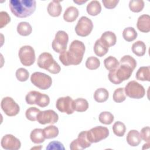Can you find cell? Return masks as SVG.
<instances>
[{
    "label": "cell",
    "instance_id": "obj_1",
    "mask_svg": "<svg viewBox=\"0 0 150 150\" xmlns=\"http://www.w3.org/2000/svg\"><path fill=\"white\" fill-rule=\"evenodd\" d=\"M117 68L109 71V80L114 84H119L128 80L137 66L135 59L129 55H125L120 60Z\"/></svg>",
    "mask_w": 150,
    "mask_h": 150
},
{
    "label": "cell",
    "instance_id": "obj_2",
    "mask_svg": "<svg viewBox=\"0 0 150 150\" xmlns=\"http://www.w3.org/2000/svg\"><path fill=\"white\" fill-rule=\"evenodd\" d=\"M85 50L84 44L79 40H74L70 43L69 50L60 53L59 60L66 66L78 65L83 60Z\"/></svg>",
    "mask_w": 150,
    "mask_h": 150
},
{
    "label": "cell",
    "instance_id": "obj_3",
    "mask_svg": "<svg viewBox=\"0 0 150 150\" xmlns=\"http://www.w3.org/2000/svg\"><path fill=\"white\" fill-rule=\"evenodd\" d=\"M36 4L35 0H11L9 6L15 16L23 18L30 16L35 12Z\"/></svg>",
    "mask_w": 150,
    "mask_h": 150
},
{
    "label": "cell",
    "instance_id": "obj_4",
    "mask_svg": "<svg viewBox=\"0 0 150 150\" xmlns=\"http://www.w3.org/2000/svg\"><path fill=\"white\" fill-rule=\"evenodd\" d=\"M37 64L40 68L45 69L52 74H57L61 70L59 64L55 61L52 55L48 52H43L39 55Z\"/></svg>",
    "mask_w": 150,
    "mask_h": 150
},
{
    "label": "cell",
    "instance_id": "obj_5",
    "mask_svg": "<svg viewBox=\"0 0 150 150\" xmlns=\"http://www.w3.org/2000/svg\"><path fill=\"white\" fill-rule=\"evenodd\" d=\"M25 100L28 104H36L40 107H45L50 103V98L48 95L35 90L29 91L26 95Z\"/></svg>",
    "mask_w": 150,
    "mask_h": 150
},
{
    "label": "cell",
    "instance_id": "obj_6",
    "mask_svg": "<svg viewBox=\"0 0 150 150\" xmlns=\"http://www.w3.org/2000/svg\"><path fill=\"white\" fill-rule=\"evenodd\" d=\"M31 83L41 90L49 88L52 84V79L49 75L42 72H35L30 77Z\"/></svg>",
    "mask_w": 150,
    "mask_h": 150
},
{
    "label": "cell",
    "instance_id": "obj_7",
    "mask_svg": "<svg viewBox=\"0 0 150 150\" xmlns=\"http://www.w3.org/2000/svg\"><path fill=\"white\" fill-rule=\"evenodd\" d=\"M124 91L128 97L135 99L142 98L145 94L144 87L135 80L127 83L124 88Z\"/></svg>",
    "mask_w": 150,
    "mask_h": 150
},
{
    "label": "cell",
    "instance_id": "obj_8",
    "mask_svg": "<svg viewBox=\"0 0 150 150\" xmlns=\"http://www.w3.org/2000/svg\"><path fill=\"white\" fill-rule=\"evenodd\" d=\"M18 56L21 63L25 66H30L35 61V50L29 45L22 46L19 50Z\"/></svg>",
    "mask_w": 150,
    "mask_h": 150
},
{
    "label": "cell",
    "instance_id": "obj_9",
    "mask_svg": "<svg viewBox=\"0 0 150 150\" xmlns=\"http://www.w3.org/2000/svg\"><path fill=\"white\" fill-rule=\"evenodd\" d=\"M68 42V34L64 30H59L55 35L54 39L52 43V47L56 52L61 53L66 50Z\"/></svg>",
    "mask_w": 150,
    "mask_h": 150
},
{
    "label": "cell",
    "instance_id": "obj_10",
    "mask_svg": "<svg viewBox=\"0 0 150 150\" xmlns=\"http://www.w3.org/2000/svg\"><path fill=\"white\" fill-rule=\"evenodd\" d=\"M109 135V130L105 127L97 126L87 131V136L89 141L96 143L105 139Z\"/></svg>",
    "mask_w": 150,
    "mask_h": 150
},
{
    "label": "cell",
    "instance_id": "obj_11",
    "mask_svg": "<svg viewBox=\"0 0 150 150\" xmlns=\"http://www.w3.org/2000/svg\"><path fill=\"white\" fill-rule=\"evenodd\" d=\"M93 28L92 21L87 16H81L77 22L75 27V32L78 36H87L90 34Z\"/></svg>",
    "mask_w": 150,
    "mask_h": 150
},
{
    "label": "cell",
    "instance_id": "obj_12",
    "mask_svg": "<svg viewBox=\"0 0 150 150\" xmlns=\"http://www.w3.org/2000/svg\"><path fill=\"white\" fill-rule=\"evenodd\" d=\"M1 107L5 114L9 117L16 115L20 111L19 105L10 97H5L2 98Z\"/></svg>",
    "mask_w": 150,
    "mask_h": 150
},
{
    "label": "cell",
    "instance_id": "obj_13",
    "mask_svg": "<svg viewBox=\"0 0 150 150\" xmlns=\"http://www.w3.org/2000/svg\"><path fill=\"white\" fill-rule=\"evenodd\" d=\"M58 120V114L52 110L40 111L37 117L38 122L42 125L46 124H54L57 122Z\"/></svg>",
    "mask_w": 150,
    "mask_h": 150
},
{
    "label": "cell",
    "instance_id": "obj_14",
    "mask_svg": "<svg viewBox=\"0 0 150 150\" xmlns=\"http://www.w3.org/2000/svg\"><path fill=\"white\" fill-rule=\"evenodd\" d=\"M73 103V100L70 97H62L57 100L56 107L61 112H64L67 114H71L74 111Z\"/></svg>",
    "mask_w": 150,
    "mask_h": 150
},
{
    "label": "cell",
    "instance_id": "obj_15",
    "mask_svg": "<svg viewBox=\"0 0 150 150\" xmlns=\"http://www.w3.org/2000/svg\"><path fill=\"white\" fill-rule=\"evenodd\" d=\"M91 143L89 141L87 136V131L80 132L77 139H74L70 144L71 150H81L90 146Z\"/></svg>",
    "mask_w": 150,
    "mask_h": 150
},
{
    "label": "cell",
    "instance_id": "obj_16",
    "mask_svg": "<svg viewBox=\"0 0 150 150\" xmlns=\"http://www.w3.org/2000/svg\"><path fill=\"white\" fill-rule=\"evenodd\" d=\"M1 145L2 148L6 150H18L21 146L19 139L12 134H6L1 139Z\"/></svg>",
    "mask_w": 150,
    "mask_h": 150
},
{
    "label": "cell",
    "instance_id": "obj_17",
    "mask_svg": "<svg viewBox=\"0 0 150 150\" xmlns=\"http://www.w3.org/2000/svg\"><path fill=\"white\" fill-rule=\"evenodd\" d=\"M137 27L138 29L143 33H148L150 31V16L149 15L144 14L139 16L137 20Z\"/></svg>",
    "mask_w": 150,
    "mask_h": 150
},
{
    "label": "cell",
    "instance_id": "obj_18",
    "mask_svg": "<svg viewBox=\"0 0 150 150\" xmlns=\"http://www.w3.org/2000/svg\"><path fill=\"white\" fill-rule=\"evenodd\" d=\"M62 10L60 1H52L47 6V11L50 16L52 17L59 16Z\"/></svg>",
    "mask_w": 150,
    "mask_h": 150
},
{
    "label": "cell",
    "instance_id": "obj_19",
    "mask_svg": "<svg viewBox=\"0 0 150 150\" xmlns=\"http://www.w3.org/2000/svg\"><path fill=\"white\" fill-rule=\"evenodd\" d=\"M109 47L101 39H97L94 45V52L98 57L104 56L108 51Z\"/></svg>",
    "mask_w": 150,
    "mask_h": 150
},
{
    "label": "cell",
    "instance_id": "obj_20",
    "mask_svg": "<svg viewBox=\"0 0 150 150\" xmlns=\"http://www.w3.org/2000/svg\"><path fill=\"white\" fill-rule=\"evenodd\" d=\"M126 140L128 145L131 146H137L141 142V138L139 132L135 129L130 130L126 137Z\"/></svg>",
    "mask_w": 150,
    "mask_h": 150
},
{
    "label": "cell",
    "instance_id": "obj_21",
    "mask_svg": "<svg viewBox=\"0 0 150 150\" xmlns=\"http://www.w3.org/2000/svg\"><path fill=\"white\" fill-rule=\"evenodd\" d=\"M79 10L77 8L73 6L68 7L64 12L63 19L66 22H73L79 16Z\"/></svg>",
    "mask_w": 150,
    "mask_h": 150
},
{
    "label": "cell",
    "instance_id": "obj_22",
    "mask_svg": "<svg viewBox=\"0 0 150 150\" xmlns=\"http://www.w3.org/2000/svg\"><path fill=\"white\" fill-rule=\"evenodd\" d=\"M30 138L35 144H41L46 139L43 129L41 128H35L33 129L30 132Z\"/></svg>",
    "mask_w": 150,
    "mask_h": 150
},
{
    "label": "cell",
    "instance_id": "obj_23",
    "mask_svg": "<svg viewBox=\"0 0 150 150\" xmlns=\"http://www.w3.org/2000/svg\"><path fill=\"white\" fill-rule=\"evenodd\" d=\"M86 10L91 16L98 15L101 11V5L99 1L94 0L90 2L87 5Z\"/></svg>",
    "mask_w": 150,
    "mask_h": 150
},
{
    "label": "cell",
    "instance_id": "obj_24",
    "mask_svg": "<svg viewBox=\"0 0 150 150\" xmlns=\"http://www.w3.org/2000/svg\"><path fill=\"white\" fill-rule=\"evenodd\" d=\"M136 79L141 81H150V67L142 66L136 73Z\"/></svg>",
    "mask_w": 150,
    "mask_h": 150
},
{
    "label": "cell",
    "instance_id": "obj_25",
    "mask_svg": "<svg viewBox=\"0 0 150 150\" xmlns=\"http://www.w3.org/2000/svg\"><path fill=\"white\" fill-rule=\"evenodd\" d=\"M132 52L137 56H143L146 52V45L144 42L138 40L134 43L131 47Z\"/></svg>",
    "mask_w": 150,
    "mask_h": 150
},
{
    "label": "cell",
    "instance_id": "obj_26",
    "mask_svg": "<svg viewBox=\"0 0 150 150\" xmlns=\"http://www.w3.org/2000/svg\"><path fill=\"white\" fill-rule=\"evenodd\" d=\"M74 110L77 112L86 111L88 108V103L87 100L83 98H78L73 100Z\"/></svg>",
    "mask_w": 150,
    "mask_h": 150
},
{
    "label": "cell",
    "instance_id": "obj_27",
    "mask_svg": "<svg viewBox=\"0 0 150 150\" xmlns=\"http://www.w3.org/2000/svg\"><path fill=\"white\" fill-rule=\"evenodd\" d=\"M109 97V93L105 88H99L94 93V99L98 103L106 101Z\"/></svg>",
    "mask_w": 150,
    "mask_h": 150
},
{
    "label": "cell",
    "instance_id": "obj_28",
    "mask_svg": "<svg viewBox=\"0 0 150 150\" xmlns=\"http://www.w3.org/2000/svg\"><path fill=\"white\" fill-rule=\"evenodd\" d=\"M101 39L108 47L112 46L115 45L117 42V37L115 34L111 31H105L101 36Z\"/></svg>",
    "mask_w": 150,
    "mask_h": 150
},
{
    "label": "cell",
    "instance_id": "obj_29",
    "mask_svg": "<svg viewBox=\"0 0 150 150\" xmlns=\"http://www.w3.org/2000/svg\"><path fill=\"white\" fill-rule=\"evenodd\" d=\"M16 29L18 33L23 36L29 35L32 32V26L27 22H21L19 23L17 25Z\"/></svg>",
    "mask_w": 150,
    "mask_h": 150
},
{
    "label": "cell",
    "instance_id": "obj_30",
    "mask_svg": "<svg viewBox=\"0 0 150 150\" xmlns=\"http://www.w3.org/2000/svg\"><path fill=\"white\" fill-rule=\"evenodd\" d=\"M137 31L132 27H127L122 32L123 38L128 42L134 40L137 38Z\"/></svg>",
    "mask_w": 150,
    "mask_h": 150
},
{
    "label": "cell",
    "instance_id": "obj_31",
    "mask_svg": "<svg viewBox=\"0 0 150 150\" xmlns=\"http://www.w3.org/2000/svg\"><path fill=\"white\" fill-rule=\"evenodd\" d=\"M120 63L118 60L112 56H110L105 58L104 60V65L107 70L111 71L115 69L119 66Z\"/></svg>",
    "mask_w": 150,
    "mask_h": 150
},
{
    "label": "cell",
    "instance_id": "obj_32",
    "mask_svg": "<svg viewBox=\"0 0 150 150\" xmlns=\"http://www.w3.org/2000/svg\"><path fill=\"white\" fill-rule=\"evenodd\" d=\"M43 129L46 139L54 138L59 135V129L54 125H49Z\"/></svg>",
    "mask_w": 150,
    "mask_h": 150
},
{
    "label": "cell",
    "instance_id": "obj_33",
    "mask_svg": "<svg viewBox=\"0 0 150 150\" xmlns=\"http://www.w3.org/2000/svg\"><path fill=\"white\" fill-rule=\"evenodd\" d=\"M112 131L115 135L121 137L124 136L125 133L126 127L123 122L117 121L112 125Z\"/></svg>",
    "mask_w": 150,
    "mask_h": 150
},
{
    "label": "cell",
    "instance_id": "obj_34",
    "mask_svg": "<svg viewBox=\"0 0 150 150\" xmlns=\"http://www.w3.org/2000/svg\"><path fill=\"white\" fill-rule=\"evenodd\" d=\"M114 117L112 114L108 111H103L99 114L98 120L99 121L105 125L111 124L114 121Z\"/></svg>",
    "mask_w": 150,
    "mask_h": 150
},
{
    "label": "cell",
    "instance_id": "obj_35",
    "mask_svg": "<svg viewBox=\"0 0 150 150\" xmlns=\"http://www.w3.org/2000/svg\"><path fill=\"white\" fill-rule=\"evenodd\" d=\"M144 7V2L142 0H131L129 2V9L133 12H139Z\"/></svg>",
    "mask_w": 150,
    "mask_h": 150
},
{
    "label": "cell",
    "instance_id": "obj_36",
    "mask_svg": "<svg viewBox=\"0 0 150 150\" xmlns=\"http://www.w3.org/2000/svg\"><path fill=\"white\" fill-rule=\"evenodd\" d=\"M113 100L117 103H122L126 99V95L125 94L124 88L120 87L115 90L112 96Z\"/></svg>",
    "mask_w": 150,
    "mask_h": 150
},
{
    "label": "cell",
    "instance_id": "obj_37",
    "mask_svg": "<svg viewBox=\"0 0 150 150\" xmlns=\"http://www.w3.org/2000/svg\"><path fill=\"white\" fill-rule=\"evenodd\" d=\"M100 66V60L94 56L89 57L87 59L86 62V67L89 70L97 69Z\"/></svg>",
    "mask_w": 150,
    "mask_h": 150
},
{
    "label": "cell",
    "instance_id": "obj_38",
    "mask_svg": "<svg viewBox=\"0 0 150 150\" xmlns=\"http://www.w3.org/2000/svg\"><path fill=\"white\" fill-rule=\"evenodd\" d=\"M40 110L35 107H29L28 108L25 112V116L26 118L31 121H37V117L38 114Z\"/></svg>",
    "mask_w": 150,
    "mask_h": 150
},
{
    "label": "cell",
    "instance_id": "obj_39",
    "mask_svg": "<svg viewBox=\"0 0 150 150\" xmlns=\"http://www.w3.org/2000/svg\"><path fill=\"white\" fill-rule=\"evenodd\" d=\"M16 77L19 81H26L29 76V71L24 68H19L16 71Z\"/></svg>",
    "mask_w": 150,
    "mask_h": 150
},
{
    "label": "cell",
    "instance_id": "obj_40",
    "mask_svg": "<svg viewBox=\"0 0 150 150\" xmlns=\"http://www.w3.org/2000/svg\"><path fill=\"white\" fill-rule=\"evenodd\" d=\"M11 21V18L8 13L5 11L0 12V25L1 28L5 26Z\"/></svg>",
    "mask_w": 150,
    "mask_h": 150
},
{
    "label": "cell",
    "instance_id": "obj_41",
    "mask_svg": "<svg viewBox=\"0 0 150 150\" xmlns=\"http://www.w3.org/2000/svg\"><path fill=\"white\" fill-rule=\"evenodd\" d=\"M149 132H150L149 127L146 126V127L142 128L141 130V132L139 133L141 139H142L144 141H146L147 142H149V141H150Z\"/></svg>",
    "mask_w": 150,
    "mask_h": 150
},
{
    "label": "cell",
    "instance_id": "obj_42",
    "mask_svg": "<svg viewBox=\"0 0 150 150\" xmlns=\"http://www.w3.org/2000/svg\"><path fill=\"white\" fill-rule=\"evenodd\" d=\"M65 148L64 147L63 144L59 141H54L49 143L46 148V149H63L64 150Z\"/></svg>",
    "mask_w": 150,
    "mask_h": 150
},
{
    "label": "cell",
    "instance_id": "obj_43",
    "mask_svg": "<svg viewBox=\"0 0 150 150\" xmlns=\"http://www.w3.org/2000/svg\"><path fill=\"white\" fill-rule=\"evenodd\" d=\"M102 2L105 8L111 9L115 8L119 0H103Z\"/></svg>",
    "mask_w": 150,
    "mask_h": 150
},
{
    "label": "cell",
    "instance_id": "obj_44",
    "mask_svg": "<svg viewBox=\"0 0 150 150\" xmlns=\"http://www.w3.org/2000/svg\"><path fill=\"white\" fill-rule=\"evenodd\" d=\"M87 1V0H85V1H81V0H74V1H73V2H74V3H76V4H78V5H82L83 4H84V3L86 2Z\"/></svg>",
    "mask_w": 150,
    "mask_h": 150
},
{
    "label": "cell",
    "instance_id": "obj_45",
    "mask_svg": "<svg viewBox=\"0 0 150 150\" xmlns=\"http://www.w3.org/2000/svg\"><path fill=\"white\" fill-rule=\"evenodd\" d=\"M149 142H147L146 144H144L143 145V147H142V149H146V148H149Z\"/></svg>",
    "mask_w": 150,
    "mask_h": 150
}]
</instances>
